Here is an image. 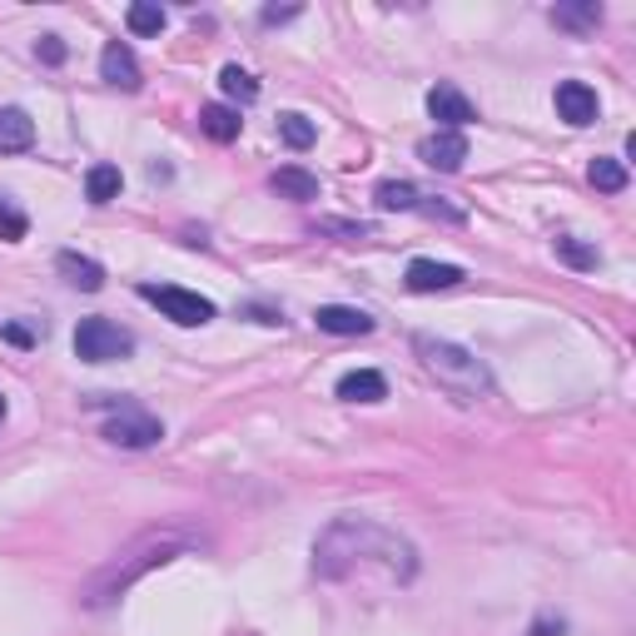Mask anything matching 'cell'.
I'll return each instance as SVG.
<instances>
[{
	"label": "cell",
	"instance_id": "18",
	"mask_svg": "<svg viewBox=\"0 0 636 636\" xmlns=\"http://www.w3.org/2000/svg\"><path fill=\"white\" fill-rule=\"evenodd\" d=\"M119 189H125L119 165H95L85 174V199H89V204H109V199H119Z\"/></svg>",
	"mask_w": 636,
	"mask_h": 636
},
{
	"label": "cell",
	"instance_id": "32",
	"mask_svg": "<svg viewBox=\"0 0 636 636\" xmlns=\"http://www.w3.org/2000/svg\"><path fill=\"white\" fill-rule=\"evenodd\" d=\"M0 423H6V393H0Z\"/></svg>",
	"mask_w": 636,
	"mask_h": 636
},
{
	"label": "cell",
	"instance_id": "2",
	"mask_svg": "<svg viewBox=\"0 0 636 636\" xmlns=\"http://www.w3.org/2000/svg\"><path fill=\"white\" fill-rule=\"evenodd\" d=\"M194 542L199 537L184 532V527H149V532H139L135 542H125L95 576H89L80 602H85L89 612H105V606H115L135 582H145L149 572H159V566H169L174 556L194 552Z\"/></svg>",
	"mask_w": 636,
	"mask_h": 636
},
{
	"label": "cell",
	"instance_id": "24",
	"mask_svg": "<svg viewBox=\"0 0 636 636\" xmlns=\"http://www.w3.org/2000/svg\"><path fill=\"white\" fill-rule=\"evenodd\" d=\"M586 179H592L602 194H622V189H626V165H622V159H592Z\"/></svg>",
	"mask_w": 636,
	"mask_h": 636
},
{
	"label": "cell",
	"instance_id": "13",
	"mask_svg": "<svg viewBox=\"0 0 636 636\" xmlns=\"http://www.w3.org/2000/svg\"><path fill=\"white\" fill-rule=\"evenodd\" d=\"M338 398H343V403H383L388 378L378 373V368H353V373L338 378Z\"/></svg>",
	"mask_w": 636,
	"mask_h": 636
},
{
	"label": "cell",
	"instance_id": "22",
	"mask_svg": "<svg viewBox=\"0 0 636 636\" xmlns=\"http://www.w3.org/2000/svg\"><path fill=\"white\" fill-rule=\"evenodd\" d=\"M219 85H224V95L239 99V105H254V99H258V80L248 75V70H239V65L219 70Z\"/></svg>",
	"mask_w": 636,
	"mask_h": 636
},
{
	"label": "cell",
	"instance_id": "26",
	"mask_svg": "<svg viewBox=\"0 0 636 636\" xmlns=\"http://www.w3.org/2000/svg\"><path fill=\"white\" fill-rule=\"evenodd\" d=\"M25 229H30V219L20 214L15 204H6V199H0V239H6V244H15V239H25Z\"/></svg>",
	"mask_w": 636,
	"mask_h": 636
},
{
	"label": "cell",
	"instance_id": "31",
	"mask_svg": "<svg viewBox=\"0 0 636 636\" xmlns=\"http://www.w3.org/2000/svg\"><path fill=\"white\" fill-rule=\"evenodd\" d=\"M6 338H10L15 348H30V343H35V333H30V328H20V324H10V328H6Z\"/></svg>",
	"mask_w": 636,
	"mask_h": 636
},
{
	"label": "cell",
	"instance_id": "20",
	"mask_svg": "<svg viewBox=\"0 0 636 636\" xmlns=\"http://www.w3.org/2000/svg\"><path fill=\"white\" fill-rule=\"evenodd\" d=\"M552 20L562 30H572V35H586V30L602 25V6H592V0H586V6H556Z\"/></svg>",
	"mask_w": 636,
	"mask_h": 636
},
{
	"label": "cell",
	"instance_id": "23",
	"mask_svg": "<svg viewBox=\"0 0 636 636\" xmlns=\"http://www.w3.org/2000/svg\"><path fill=\"white\" fill-rule=\"evenodd\" d=\"M125 25L135 30V35H159V30H165V10H159L155 0H135V6L125 10Z\"/></svg>",
	"mask_w": 636,
	"mask_h": 636
},
{
	"label": "cell",
	"instance_id": "30",
	"mask_svg": "<svg viewBox=\"0 0 636 636\" xmlns=\"http://www.w3.org/2000/svg\"><path fill=\"white\" fill-rule=\"evenodd\" d=\"M294 15H298V6H284V10L268 6V10H264V25H284V20H294Z\"/></svg>",
	"mask_w": 636,
	"mask_h": 636
},
{
	"label": "cell",
	"instance_id": "21",
	"mask_svg": "<svg viewBox=\"0 0 636 636\" xmlns=\"http://www.w3.org/2000/svg\"><path fill=\"white\" fill-rule=\"evenodd\" d=\"M278 139H284L288 149H308L318 139V129H314V119H304L298 109H288V115H278Z\"/></svg>",
	"mask_w": 636,
	"mask_h": 636
},
{
	"label": "cell",
	"instance_id": "3",
	"mask_svg": "<svg viewBox=\"0 0 636 636\" xmlns=\"http://www.w3.org/2000/svg\"><path fill=\"white\" fill-rule=\"evenodd\" d=\"M413 353L423 358V368L463 403H477V398H492V373L487 363L473 353V348L453 343V338H433V333H413Z\"/></svg>",
	"mask_w": 636,
	"mask_h": 636
},
{
	"label": "cell",
	"instance_id": "14",
	"mask_svg": "<svg viewBox=\"0 0 636 636\" xmlns=\"http://www.w3.org/2000/svg\"><path fill=\"white\" fill-rule=\"evenodd\" d=\"M30 145H35V119L25 109L6 105L0 109V155H25Z\"/></svg>",
	"mask_w": 636,
	"mask_h": 636
},
{
	"label": "cell",
	"instance_id": "25",
	"mask_svg": "<svg viewBox=\"0 0 636 636\" xmlns=\"http://www.w3.org/2000/svg\"><path fill=\"white\" fill-rule=\"evenodd\" d=\"M556 258H562V264H572V268H596V248L582 244V239H572V234L556 239Z\"/></svg>",
	"mask_w": 636,
	"mask_h": 636
},
{
	"label": "cell",
	"instance_id": "27",
	"mask_svg": "<svg viewBox=\"0 0 636 636\" xmlns=\"http://www.w3.org/2000/svg\"><path fill=\"white\" fill-rule=\"evenodd\" d=\"M35 55L45 60V65H65L70 50H65V40H60V35H40V40H35Z\"/></svg>",
	"mask_w": 636,
	"mask_h": 636
},
{
	"label": "cell",
	"instance_id": "16",
	"mask_svg": "<svg viewBox=\"0 0 636 636\" xmlns=\"http://www.w3.org/2000/svg\"><path fill=\"white\" fill-rule=\"evenodd\" d=\"M274 194L278 199H298V204H308V199H318L324 194V184H318V174H308V169H298V165H284V169H274Z\"/></svg>",
	"mask_w": 636,
	"mask_h": 636
},
{
	"label": "cell",
	"instance_id": "29",
	"mask_svg": "<svg viewBox=\"0 0 636 636\" xmlns=\"http://www.w3.org/2000/svg\"><path fill=\"white\" fill-rule=\"evenodd\" d=\"M566 632V622H562V616H537V622H532V632H527V636H562Z\"/></svg>",
	"mask_w": 636,
	"mask_h": 636
},
{
	"label": "cell",
	"instance_id": "10",
	"mask_svg": "<svg viewBox=\"0 0 636 636\" xmlns=\"http://www.w3.org/2000/svg\"><path fill=\"white\" fill-rule=\"evenodd\" d=\"M99 80H109V85H119V89H139V60L125 40H109V45L99 50Z\"/></svg>",
	"mask_w": 636,
	"mask_h": 636
},
{
	"label": "cell",
	"instance_id": "28",
	"mask_svg": "<svg viewBox=\"0 0 636 636\" xmlns=\"http://www.w3.org/2000/svg\"><path fill=\"white\" fill-rule=\"evenodd\" d=\"M244 314L254 318V324H268V328L284 324V314H278V308H268V304H244Z\"/></svg>",
	"mask_w": 636,
	"mask_h": 636
},
{
	"label": "cell",
	"instance_id": "12",
	"mask_svg": "<svg viewBox=\"0 0 636 636\" xmlns=\"http://www.w3.org/2000/svg\"><path fill=\"white\" fill-rule=\"evenodd\" d=\"M314 324L324 333H338V338H358V333H373V318L363 308H348V304H318Z\"/></svg>",
	"mask_w": 636,
	"mask_h": 636
},
{
	"label": "cell",
	"instance_id": "19",
	"mask_svg": "<svg viewBox=\"0 0 636 636\" xmlns=\"http://www.w3.org/2000/svg\"><path fill=\"white\" fill-rule=\"evenodd\" d=\"M373 199H378V209H388V214H403V209H423V194H417L407 179H383V184L373 189Z\"/></svg>",
	"mask_w": 636,
	"mask_h": 636
},
{
	"label": "cell",
	"instance_id": "11",
	"mask_svg": "<svg viewBox=\"0 0 636 636\" xmlns=\"http://www.w3.org/2000/svg\"><path fill=\"white\" fill-rule=\"evenodd\" d=\"M457 284H463L457 264H437V258H413L407 264V288L413 294H437V288H457Z\"/></svg>",
	"mask_w": 636,
	"mask_h": 636
},
{
	"label": "cell",
	"instance_id": "5",
	"mask_svg": "<svg viewBox=\"0 0 636 636\" xmlns=\"http://www.w3.org/2000/svg\"><path fill=\"white\" fill-rule=\"evenodd\" d=\"M139 298L155 304L165 318H174L179 328H199L214 318V304L204 294H189V288H174V284H139Z\"/></svg>",
	"mask_w": 636,
	"mask_h": 636
},
{
	"label": "cell",
	"instance_id": "6",
	"mask_svg": "<svg viewBox=\"0 0 636 636\" xmlns=\"http://www.w3.org/2000/svg\"><path fill=\"white\" fill-rule=\"evenodd\" d=\"M99 433H105V443H115V447H155L159 437H165V423H159L155 413H145V407L119 403V413H109Z\"/></svg>",
	"mask_w": 636,
	"mask_h": 636
},
{
	"label": "cell",
	"instance_id": "7",
	"mask_svg": "<svg viewBox=\"0 0 636 636\" xmlns=\"http://www.w3.org/2000/svg\"><path fill=\"white\" fill-rule=\"evenodd\" d=\"M417 159H423L427 169L453 174V169H463V159H467V135L463 129H437V135H427L423 145H417Z\"/></svg>",
	"mask_w": 636,
	"mask_h": 636
},
{
	"label": "cell",
	"instance_id": "8",
	"mask_svg": "<svg viewBox=\"0 0 636 636\" xmlns=\"http://www.w3.org/2000/svg\"><path fill=\"white\" fill-rule=\"evenodd\" d=\"M427 115H433L443 129H463V125H473V119H477V109H473V99H467L457 85H433V89H427Z\"/></svg>",
	"mask_w": 636,
	"mask_h": 636
},
{
	"label": "cell",
	"instance_id": "17",
	"mask_svg": "<svg viewBox=\"0 0 636 636\" xmlns=\"http://www.w3.org/2000/svg\"><path fill=\"white\" fill-rule=\"evenodd\" d=\"M239 109H229V105H204L199 109V129H204L209 139H219V145H229V139H239Z\"/></svg>",
	"mask_w": 636,
	"mask_h": 636
},
{
	"label": "cell",
	"instance_id": "9",
	"mask_svg": "<svg viewBox=\"0 0 636 636\" xmlns=\"http://www.w3.org/2000/svg\"><path fill=\"white\" fill-rule=\"evenodd\" d=\"M596 109H602V99H596V89L586 85V80H562L556 85V115L566 119V125H592Z\"/></svg>",
	"mask_w": 636,
	"mask_h": 636
},
{
	"label": "cell",
	"instance_id": "1",
	"mask_svg": "<svg viewBox=\"0 0 636 636\" xmlns=\"http://www.w3.org/2000/svg\"><path fill=\"white\" fill-rule=\"evenodd\" d=\"M363 566H378L393 582H413L417 576V552L407 537L393 527L373 522V517H338L324 537L314 542V572L324 582H348Z\"/></svg>",
	"mask_w": 636,
	"mask_h": 636
},
{
	"label": "cell",
	"instance_id": "15",
	"mask_svg": "<svg viewBox=\"0 0 636 636\" xmlns=\"http://www.w3.org/2000/svg\"><path fill=\"white\" fill-rule=\"evenodd\" d=\"M55 268L65 274V284L85 288V294H99V288H105V268H99L89 254H75V248H65V254H55Z\"/></svg>",
	"mask_w": 636,
	"mask_h": 636
},
{
	"label": "cell",
	"instance_id": "4",
	"mask_svg": "<svg viewBox=\"0 0 636 636\" xmlns=\"http://www.w3.org/2000/svg\"><path fill=\"white\" fill-rule=\"evenodd\" d=\"M129 353H135V338L119 324H109V318H85V324L75 328L80 363H115V358H129Z\"/></svg>",
	"mask_w": 636,
	"mask_h": 636
}]
</instances>
